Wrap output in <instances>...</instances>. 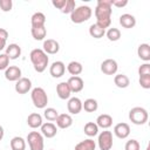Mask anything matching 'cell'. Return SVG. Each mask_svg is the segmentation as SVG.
<instances>
[{
	"label": "cell",
	"instance_id": "6da1fadb",
	"mask_svg": "<svg viewBox=\"0 0 150 150\" xmlns=\"http://www.w3.org/2000/svg\"><path fill=\"white\" fill-rule=\"evenodd\" d=\"M29 59H30V62H32L35 71H38V73H43L49 62L48 55L41 48L33 49L29 54Z\"/></svg>",
	"mask_w": 150,
	"mask_h": 150
},
{
	"label": "cell",
	"instance_id": "7a4b0ae2",
	"mask_svg": "<svg viewBox=\"0 0 150 150\" xmlns=\"http://www.w3.org/2000/svg\"><path fill=\"white\" fill-rule=\"evenodd\" d=\"M93 15V9L89 6H79L70 13V20L74 23H82L88 21Z\"/></svg>",
	"mask_w": 150,
	"mask_h": 150
},
{
	"label": "cell",
	"instance_id": "3957f363",
	"mask_svg": "<svg viewBox=\"0 0 150 150\" xmlns=\"http://www.w3.org/2000/svg\"><path fill=\"white\" fill-rule=\"evenodd\" d=\"M111 0H98L97 5L95 7V16L96 20H103V19H111Z\"/></svg>",
	"mask_w": 150,
	"mask_h": 150
},
{
	"label": "cell",
	"instance_id": "277c9868",
	"mask_svg": "<svg viewBox=\"0 0 150 150\" xmlns=\"http://www.w3.org/2000/svg\"><path fill=\"white\" fill-rule=\"evenodd\" d=\"M30 97H32V102L34 104L35 108L38 109H45L47 107L48 103V96L47 93L45 91L43 88L41 87H35L32 89L30 93Z\"/></svg>",
	"mask_w": 150,
	"mask_h": 150
},
{
	"label": "cell",
	"instance_id": "5b68a950",
	"mask_svg": "<svg viewBox=\"0 0 150 150\" xmlns=\"http://www.w3.org/2000/svg\"><path fill=\"white\" fill-rule=\"evenodd\" d=\"M149 114L143 107H134L129 111V120L136 125H143L148 122Z\"/></svg>",
	"mask_w": 150,
	"mask_h": 150
},
{
	"label": "cell",
	"instance_id": "8992f818",
	"mask_svg": "<svg viewBox=\"0 0 150 150\" xmlns=\"http://www.w3.org/2000/svg\"><path fill=\"white\" fill-rule=\"evenodd\" d=\"M28 145H29V150H43L45 143H43V136L41 135V132L38 131H30L27 135V139Z\"/></svg>",
	"mask_w": 150,
	"mask_h": 150
},
{
	"label": "cell",
	"instance_id": "52a82bcc",
	"mask_svg": "<svg viewBox=\"0 0 150 150\" xmlns=\"http://www.w3.org/2000/svg\"><path fill=\"white\" fill-rule=\"evenodd\" d=\"M97 144L100 150H110L112 148V132L104 130L98 135Z\"/></svg>",
	"mask_w": 150,
	"mask_h": 150
},
{
	"label": "cell",
	"instance_id": "ba28073f",
	"mask_svg": "<svg viewBox=\"0 0 150 150\" xmlns=\"http://www.w3.org/2000/svg\"><path fill=\"white\" fill-rule=\"evenodd\" d=\"M118 64L114 59H107L101 63V71L105 75H115L117 73Z\"/></svg>",
	"mask_w": 150,
	"mask_h": 150
},
{
	"label": "cell",
	"instance_id": "9c48e42d",
	"mask_svg": "<svg viewBox=\"0 0 150 150\" xmlns=\"http://www.w3.org/2000/svg\"><path fill=\"white\" fill-rule=\"evenodd\" d=\"M15 91L18 94H27L32 89V81L28 77H21L15 82Z\"/></svg>",
	"mask_w": 150,
	"mask_h": 150
},
{
	"label": "cell",
	"instance_id": "30bf717a",
	"mask_svg": "<svg viewBox=\"0 0 150 150\" xmlns=\"http://www.w3.org/2000/svg\"><path fill=\"white\" fill-rule=\"evenodd\" d=\"M66 71V64L62 61H54L49 67V74L54 79H59L64 75Z\"/></svg>",
	"mask_w": 150,
	"mask_h": 150
},
{
	"label": "cell",
	"instance_id": "8fae6325",
	"mask_svg": "<svg viewBox=\"0 0 150 150\" xmlns=\"http://www.w3.org/2000/svg\"><path fill=\"white\" fill-rule=\"evenodd\" d=\"M42 50H43L47 55H48V54L54 55V54L59 53V50H60V45H59V42H57L56 40H54V39H47V40L43 41Z\"/></svg>",
	"mask_w": 150,
	"mask_h": 150
},
{
	"label": "cell",
	"instance_id": "7c38bea8",
	"mask_svg": "<svg viewBox=\"0 0 150 150\" xmlns=\"http://www.w3.org/2000/svg\"><path fill=\"white\" fill-rule=\"evenodd\" d=\"M67 83H68L71 93H80L84 87V82L80 76H70L68 79Z\"/></svg>",
	"mask_w": 150,
	"mask_h": 150
},
{
	"label": "cell",
	"instance_id": "4fadbf2b",
	"mask_svg": "<svg viewBox=\"0 0 150 150\" xmlns=\"http://www.w3.org/2000/svg\"><path fill=\"white\" fill-rule=\"evenodd\" d=\"M114 134L116 137L121 138V139H124L127 138L129 135H130V127L128 123H117L115 127H114Z\"/></svg>",
	"mask_w": 150,
	"mask_h": 150
},
{
	"label": "cell",
	"instance_id": "5bb4252c",
	"mask_svg": "<svg viewBox=\"0 0 150 150\" xmlns=\"http://www.w3.org/2000/svg\"><path fill=\"white\" fill-rule=\"evenodd\" d=\"M40 128H41V135L47 138H53L57 134V127L52 122L42 123V125Z\"/></svg>",
	"mask_w": 150,
	"mask_h": 150
},
{
	"label": "cell",
	"instance_id": "9a60e30c",
	"mask_svg": "<svg viewBox=\"0 0 150 150\" xmlns=\"http://www.w3.org/2000/svg\"><path fill=\"white\" fill-rule=\"evenodd\" d=\"M5 77L11 82H16L19 79H21V69L18 66H9L5 70Z\"/></svg>",
	"mask_w": 150,
	"mask_h": 150
},
{
	"label": "cell",
	"instance_id": "2e32d148",
	"mask_svg": "<svg viewBox=\"0 0 150 150\" xmlns=\"http://www.w3.org/2000/svg\"><path fill=\"white\" fill-rule=\"evenodd\" d=\"M67 109L71 115H77L82 110V101L79 97H70L67 103Z\"/></svg>",
	"mask_w": 150,
	"mask_h": 150
},
{
	"label": "cell",
	"instance_id": "e0dca14e",
	"mask_svg": "<svg viewBox=\"0 0 150 150\" xmlns=\"http://www.w3.org/2000/svg\"><path fill=\"white\" fill-rule=\"evenodd\" d=\"M56 127L60 129H68L73 124V117L69 114H59L57 118L55 120Z\"/></svg>",
	"mask_w": 150,
	"mask_h": 150
},
{
	"label": "cell",
	"instance_id": "ac0fdd59",
	"mask_svg": "<svg viewBox=\"0 0 150 150\" xmlns=\"http://www.w3.org/2000/svg\"><path fill=\"white\" fill-rule=\"evenodd\" d=\"M120 25L127 29L134 28L136 26V18L129 13H124L120 16Z\"/></svg>",
	"mask_w": 150,
	"mask_h": 150
},
{
	"label": "cell",
	"instance_id": "d6986e66",
	"mask_svg": "<svg viewBox=\"0 0 150 150\" xmlns=\"http://www.w3.org/2000/svg\"><path fill=\"white\" fill-rule=\"evenodd\" d=\"M56 94L61 100H69L71 91L69 89V86L67 82H60L56 86Z\"/></svg>",
	"mask_w": 150,
	"mask_h": 150
},
{
	"label": "cell",
	"instance_id": "ffe728a7",
	"mask_svg": "<svg viewBox=\"0 0 150 150\" xmlns=\"http://www.w3.org/2000/svg\"><path fill=\"white\" fill-rule=\"evenodd\" d=\"M95 123L97 124L98 128H102V129L107 130L108 128H110L112 125V117L108 114H101V115L97 116Z\"/></svg>",
	"mask_w": 150,
	"mask_h": 150
},
{
	"label": "cell",
	"instance_id": "44dd1931",
	"mask_svg": "<svg viewBox=\"0 0 150 150\" xmlns=\"http://www.w3.org/2000/svg\"><path fill=\"white\" fill-rule=\"evenodd\" d=\"M5 54L8 56L9 60H16L21 55V47L16 43H11L6 47Z\"/></svg>",
	"mask_w": 150,
	"mask_h": 150
},
{
	"label": "cell",
	"instance_id": "7402d4cb",
	"mask_svg": "<svg viewBox=\"0 0 150 150\" xmlns=\"http://www.w3.org/2000/svg\"><path fill=\"white\" fill-rule=\"evenodd\" d=\"M43 121H42V116L38 112H32L28 115L27 117V124L28 127H30L32 129H36V128H40L42 125Z\"/></svg>",
	"mask_w": 150,
	"mask_h": 150
},
{
	"label": "cell",
	"instance_id": "603a6c76",
	"mask_svg": "<svg viewBox=\"0 0 150 150\" xmlns=\"http://www.w3.org/2000/svg\"><path fill=\"white\" fill-rule=\"evenodd\" d=\"M137 55L145 62L150 61V46L148 43H141L137 48Z\"/></svg>",
	"mask_w": 150,
	"mask_h": 150
},
{
	"label": "cell",
	"instance_id": "cb8c5ba5",
	"mask_svg": "<svg viewBox=\"0 0 150 150\" xmlns=\"http://www.w3.org/2000/svg\"><path fill=\"white\" fill-rule=\"evenodd\" d=\"M32 27H43L46 23V15L41 12H36L30 18Z\"/></svg>",
	"mask_w": 150,
	"mask_h": 150
},
{
	"label": "cell",
	"instance_id": "d4e9b609",
	"mask_svg": "<svg viewBox=\"0 0 150 150\" xmlns=\"http://www.w3.org/2000/svg\"><path fill=\"white\" fill-rule=\"evenodd\" d=\"M95 148H96L95 141L91 139V138H87L84 141L79 142L75 145V149L74 150H95Z\"/></svg>",
	"mask_w": 150,
	"mask_h": 150
},
{
	"label": "cell",
	"instance_id": "484cf974",
	"mask_svg": "<svg viewBox=\"0 0 150 150\" xmlns=\"http://www.w3.org/2000/svg\"><path fill=\"white\" fill-rule=\"evenodd\" d=\"M114 83L116 84V87L124 89V88L129 87L130 80L125 74H116L115 77H114Z\"/></svg>",
	"mask_w": 150,
	"mask_h": 150
},
{
	"label": "cell",
	"instance_id": "4316f807",
	"mask_svg": "<svg viewBox=\"0 0 150 150\" xmlns=\"http://www.w3.org/2000/svg\"><path fill=\"white\" fill-rule=\"evenodd\" d=\"M89 34L94 39H101V38H103L105 35V29H103L102 27H100L95 22V23L90 25V27H89Z\"/></svg>",
	"mask_w": 150,
	"mask_h": 150
},
{
	"label": "cell",
	"instance_id": "83f0119b",
	"mask_svg": "<svg viewBox=\"0 0 150 150\" xmlns=\"http://www.w3.org/2000/svg\"><path fill=\"white\" fill-rule=\"evenodd\" d=\"M9 145L12 150H26V141L20 136L13 137L9 142Z\"/></svg>",
	"mask_w": 150,
	"mask_h": 150
},
{
	"label": "cell",
	"instance_id": "f1b7e54d",
	"mask_svg": "<svg viewBox=\"0 0 150 150\" xmlns=\"http://www.w3.org/2000/svg\"><path fill=\"white\" fill-rule=\"evenodd\" d=\"M67 70H68V73H69L70 75H73V76H79V75L82 73L83 67H82V64H81L80 62H77V61H71V62L68 63Z\"/></svg>",
	"mask_w": 150,
	"mask_h": 150
},
{
	"label": "cell",
	"instance_id": "f546056e",
	"mask_svg": "<svg viewBox=\"0 0 150 150\" xmlns=\"http://www.w3.org/2000/svg\"><path fill=\"white\" fill-rule=\"evenodd\" d=\"M30 33H32V36L34 38V40H38V41H41L46 38L47 35V29L46 27H32L30 29Z\"/></svg>",
	"mask_w": 150,
	"mask_h": 150
},
{
	"label": "cell",
	"instance_id": "4dcf8cb0",
	"mask_svg": "<svg viewBox=\"0 0 150 150\" xmlns=\"http://www.w3.org/2000/svg\"><path fill=\"white\" fill-rule=\"evenodd\" d=\"M98 108V103L95 98H87L84 102H82V109L87 112H94Z\"/></svg>",
	"mask_w": 150,
	"mask_h": 150
},
{
	"label": "cell",
	"instance_id": "1f68e13d",
	"mask_svg": "<svg viewBox=\"0 0 150 150\" xmlns=\"http://www.w3.org/2000/svg\"><path fill=\"white\" fill-rule=\"evenodd\" d=\"M83 131L88 137H94V136H96L98 134V127H97V124L95 122H87L84 124Z\"/></svg>",
	"mask_w": 150,
	"mask_h": 150
},
{
	"label": "cell",
	"instance_id": "d6a6232c",
	"mask_svg": "<svg viewBox=\"0 0 150 150\" xmlns=\"http://www.w3.org/2000/svg\"><path fill=\"white\" fill-rule=\"evenodd\" d=\"M105 35L108 38L109 41H118L121 39V30L118 28H109L107 32H105Z\"/></svg>",
	"mask_w": 150,
	"mask_h": 150
},
{
	"label": "cell",
	"instance_id": "836d02e7",
	"mask_svg": "<svg viewBox=\"0 0 150 150\" xmlns=\"http://www.w3.org/2000/svg\"><path fill=\"white\" fill-rule=\"evenodd\" d=\"M43 116H45V118H46L47 121L53 122V121H55V120L57 118L59 111H57L56 109H54V108H45Z\"/></svg>",
	"mask_w": 150,
	"mask_h": 150
},
{
	"label": "cell",
	"instance_id": "e575fe53",
	"mask_svg": "<svg viewBox=\"0 0 150 150\" xmlns=\"http://www.w3.org/2000/svg\"><path fill=\"white\" fill-rule=\"evenodd\" d=\"M75 8H76V6H75V1L74 0H66L64 7L62 8L61 13H63V14H70Z\"/></svg>",
	"mask_w": 150,
	"mask_h": 150
},
{
	"label": "cell",
	"instance_id": "d590c367",
	"mask_svg": "<svg viewBox=\"0 0 150 150\" xmlns=\"http://www.w3.org/2000/svg\"><path fill=\"white\" fill-rule=\"evenodd\" d=\"M139 149H141V145L137 139H129L124 146V150H139Z\"/></svg>",
	"mask_w": 150,
	"mask_h": 150
},
{
	"label": "cell",
	"instance_id": "8d00e7d4",
	"mask_svg": "<svg viewBox=\"0 0 150 150\" xmlns=\"http://www.w3.org/2000/svg\"><path fill=\"white\" fill-rule=\"evenodd\" d=\"M9 67V59L5 53H0V70H6Z\"/></svg>",
	"mask_w": 150,
	"mask_h": 150
},
{
	"label": "cell",
	"instance_id": "74e56055",
	"mask_svg": "<svg viewBox=\"0 0 150 150\" xmlns=\"http://www.w3.org/2000/svg\"><path fill=\"white\" fill-rule=\"evenodd\" d=\"M139 86L144 89H150V75H142L139 76Z\"/></svg>",
	"mask_w": 150,
	"mask_h": 150
},
{
	"label": "cell",
	"instance_id": "f35d334b",
	"mask_svg": "<svg viewBox=\"0 0 150 150\" xmlns=\"http://www.w3.org/2000/svg\"><path fill=\"white\" fill-rule=\"evenodd\" d=\"M13 7L12 0H0V9L2 12H11Z\"/></svg>",
	"mask_w": 150,
	"mask_h": 150
},
{
	"label": "cell",
	"instance_id": "ab89813d",
	"mask_svg": "<svg viewBox=\"0 0 150 150\" xmlns=\"http://www.w3.org/2000/svg\"><path fill=\"white\" fill-rule=\"evenodd\" d=\"M138 75L142 76V75H150V63L145 62L143 64L139 66L138 68Z\"/></svg>",
	"mask_w": 150,
	"mask_h": 150
},
{
	"label": "cell",
	"instance_id": "60d3db41",
	"mask_svg": "<svg viewBox=\"0 0 150 150\" xmlns=\"http://www.w3.org/2000/svg\"><path fill=\"white\" fill-rule=\"evenodd\" d=\"M127 5H128V0H111V6H115L118 8L125 7Z\"/></svg>",
	"mask_w": 150,
	"mask_h": 150
},
{
	"label": "cell",
	"instance_id": "b9f144b4",
	"mask_svg": "<svg viewBox=\"0 0 150 150\" xmlns=\"http://www.w3.org/2000/svg\"><path fill=\"white\" fill-rule=\"evenodd\" d=\"M64 4H66V0H53L52 1V5L60 11H62V8L64 7Z\"/></svg>",
	"mask_w": 150,
	"mask_h": 150
},
{
	"label": "cell",
	"instance_id": "7bdbcfd3",
	"mask_svg": "<svg viewBox=\"0 0 150 150\" xmlns=\"http://www.w3.org/2000/svg\"><path fill=\"white\" fill-rule=\"evenodd\" d=\"M7 39H8V32L5 28H0V40L7 41Z\"/></svg>",
	"mask_w": 150,
	"mask_h": 150
},
{
	"label": "cell",
	"instance_id": "ee69618b",
	"mask_svg": "<svg viewBox=\"0 0 150 150\" xmlns=\"http://www.w3.org/2000/svg\"><path fill=\"white\" fill-rule=\"evenodd\" d=\"M4 135H5V130H4L2 125H0V141L4 138Z\"/></svg>",
	"mask_w": 150,
	"mask_h": 150
},
{
	"label": "cell",
	"instance_id": "f6af8a7d",
	"mask_svg": "<svg viewBox=\"0 0 150 150\" xmlns=\"http://www.w3.org/2000/svg\"><path fill=\"white\" fill-rule=\"evenodd\" d=\"M5 47H6V41H1V40H0V52H1Z\"/></svg>",
	"mask_w": 150,
	"mask_h": 150
},
{
	"label": "cell",
	"instance_id": "bcb514c9",
	"mask_svg": "<svg viewBox=\"0 0 150 150\" xmlns=\"http://www.w3.org/2000/svg\"><path fill=\"white\" fill-rule=\"evenodd\" d=\"M50 150H53V149H50Z\"/></svg>",
	"mask_w": 150,
	"mask_h": 150
}]
</instances>
